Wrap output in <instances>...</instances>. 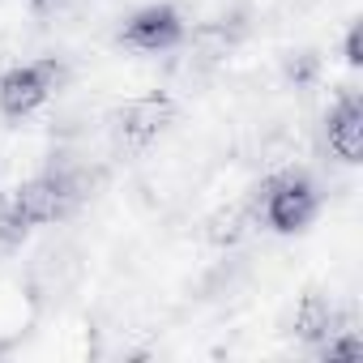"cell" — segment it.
<instances>
[{
	"mask_svg": "<svg viewBox=\"0 0 363 363\" xmlns=\"http://www.w3.org/2000/svg\"><path fill=\"white\" fill-rule=\"evenodd\" d=\"M248 210H252V223H261V227H269L278 235H299L320 214V189H316V179L308 171L286 167V171H274L257 189Z\"/></svg>",
	"mask_w": 363,
	"mask_h": 363,
	"instance_id": "obj_1",
	"label": "cell"
},
{
	"mask_svg": "<svg viewBox=\"0 0 363 363\" xmlns=\"http://www.w3.org/2000/svg\"><path fill=\"white\" fill-rule=\"evenodd\" d=\"M90 197V175L86 171H43V175H30L26 184H18L13 201H9V214L26 227H52L60 218H69L82 201Z\"/></svg>",
	"mask_w": 363,
	"mask_h": 363,
	"instance_id": "obj_2",
	"label": "cell"
},
{
	"mask_svg": "<svg viewBox=\"0 0 363 363\" xmlns=\"http://www.w3.org/2000/svg\"><path fill=\"white\" fill-rule=\"evenodd\" d=\"M65 82V69L60 60H26V65H13L5 77H0V116L9 120H26L35 116Z\"/></svg>",
	"mask_w": 363,
	"mask_h": 363,
	"instance_id": "obj_3",
	"label": "cell"
},
{
	"mask_svg": "<svg viewBox=\"0 0 363 363\" xmlns=\"http://www.w3.org/2000/svg\"><path fill=\"white\" fill-rule=\"evenodd\" d=\"M120 43L133 52H145V56L171 52V48L184 43V18H179L175 5H141L137 13L124 18Z\"/></svg>",
	"mask_w": 363,
	"mask_h": 363,
	"instance_id": "obj_4",
	"label": "cell"
},
{
	"mask_svg": "<svg viewBox=\"0 0 363 363\" xmlns=\"http://www.w3.org/2000/svg\"><path fill=\"white\" fill-rule=\"evenodd\" d=\"M175 107L167 94H141V99H128L111 111V137L120 150H145L167 124H171Z\"/></svg>",
	"mask_w": 363,
	"mask_h": 363,
	"instance_id": "obj_5",
	"label": "cell"
},
{
	"mask_svg": "<svg viewBox=\"0 0 363 363\" xmlns=\"http://www.w3.org/2000/svg\"><path fill=\"white\" fill-rule=\"evenodd\" d=\"M325 145L333 150V158H342L346 167L363 162V99L354 90H346L329 116H325Z\"/></svg>",
	"mask_w": 363,
	"mask_h": 363,
	"instance_id": "obj_6",
	"label": "cell"
},
{
	"mask_svg": "<svg viewBox=\"0 0 363 363\" xmlns=\"http://www.w3.org/2000/svg\"><path fill=\"white\" fill-rule=\"evenodd\" d=\"M337 329H346V316L337 312V303H333L329 295L312 291V295L299 299L295 320H291V333H295L303 346H320V342H325L329 333H337Z\"/></svg>",
	"mask_w": 363,
	"mask_h": 363,
	"instance_id": "obj_7",
	"label": "cell"
},
{
	"mask_svg": "<svg viewBox=\"0 0 363 363\" xmlns=\"http://www.w3.org/2000/svg\"><path fill=\"white\" fill-rule=\"evenodd\" d=\"M316 354L325 359V363H346V359H363V337L346 325V329H337V333H329L320 346H316Z\"/></svg>",
	"mask_w": 363,
	"mask_h": 363,
	"instance_id": "obj_8",
	"label": "cell"
},
{
	"mask_svg": "<svg viewBox=\"0 0 363 363\" xmlns=\"http://www.w3.org/2000/svg\"><path fill=\"white\" fill-rule=\"evenodd\" d=\"M244 223H252V210H227V214H218L210 223V240L214 244H235L240 231H244Z\"/></svg>",
	"mask_w": 363,
	"mask_h": 363,
	"instance_id": "obj_9",
	"label": "cell"
},
{
	"mask_svg": "<svg viewBox=\"0 0 363 363\" xmlns=\"http://www.w3.org/2000/svg\"><path fill=\"white\" fill-rule=\"evenodd\" d=\"M26 231H30V227H26V223H18V218H13L9 210L0 214V244H5V248L22 244V240H26Z\"/></svg>",
	"mask_w": 363,
	"mask_h": 363,
	"instance_id": "obj_10",
	"label": "cell"
},
{
	"mask_svg": "<svg viewBox=\"0 0 363 363\" xmlns=\"http://www.w3.org/2000/svg\"><path fill=\"white\" fill-rule=\"evenodd\" d=\"M346 65H350V69L363 65V30H359V22L346 30Z\"/></svg>",
	"mask_w": 363,
	"mask_h": 363,
	"instance_id": "obj_11",
	"label": "cell"
},
{
	"mask_svg": "<svg viewBox=\"0 0 363 363\" xmlns=\"http://www.w3.org/2000/svg\"><path fill=\"white\" fill-rule=\"evenodd\" d=\"M35 5H48V0H35Z\"/></svg>",
	"mask_w": 363,
	"mask_h": 363,
	"instance_id": "obj_12",
	"label": "cell"
}]
</instances>
